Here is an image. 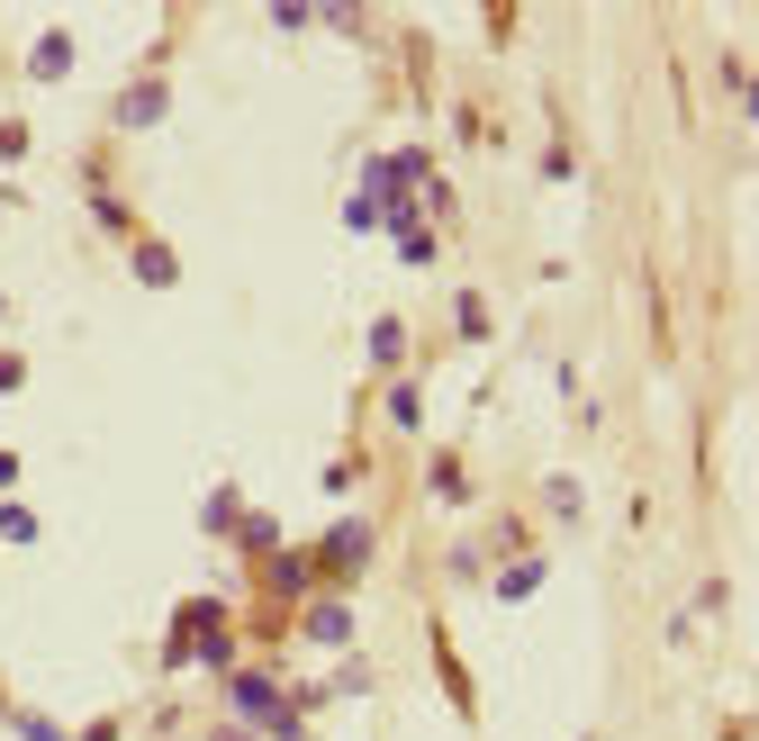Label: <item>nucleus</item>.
<instances>
[{
	"mask_svg": "<svg viewBox=\"0 0 759 741\" xmlns=\"http://www.w3.org/2000/svg\"><path fill=\"white\" fill-rule=\"evenodd\" d=\"M63 63H73V37H46V46H37V73L54 82V73H63Z\"/></svg>",
	"mask_w": 759,
	"mask_h": 741,
	"instance_id": "20e7f679",
	"label": "nucleus"
},
{
	"mask_svg": "<svg viewBox=\"0 0 759 741\" xmlns=\"http://www.w3.org/2000/svg\"><path fill=\"white\" fill-rule=\"evenodd\" d=\"M154 109H163V82H146V91H127V100H118V127H146Z\"/></svg>",
	"mask_w": 759,
	"mask_h": 741,
	"instance_id": "f257e3e1",
	"label": "nucleus"
},
{
	"mask_svg": "<svg viewBox=\"0 0 759 741\" xmlns=\"http://www.w3.org/2000/svg\"><path fill=\"white\" fill-rule=\"evenodd\" d=\"M398 353H407V326L380 317V326H371V362H398Z\"/></svg>",
	"mask_w": 759,
	"mask_h": 741,
	"instance_id": "7ed1b4c3",
	"label": "nucleus"
},
{
	"mask_svg": "<svg viewBox=\"0 0 759 741\" xmlns=\"http://www.w3.org/2000/svg\"><path fill=\"white\" fill-rule=\"evenodd\" d=\"M308 633H317V642H343V633H353V615H343V605H308Z\"/></svg>",
	"mask_w": 759,
	"mask_h": 741,
	"instance_id": "f03ea898",
	"label": "nucleus"
}]
</instances>
